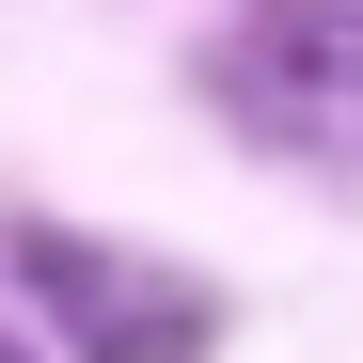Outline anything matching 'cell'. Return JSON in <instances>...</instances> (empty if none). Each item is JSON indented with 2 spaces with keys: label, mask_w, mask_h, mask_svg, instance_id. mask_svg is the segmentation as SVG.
<instances>
[{
  "label": "cell",
  "mask_w": 363,
  "mask_h": 363,
  "mask_svg": "<svg viewBox=\"0 0 363 363\" xmlns=\"http://www.w3.org/2000/svg\"><path fill=\"white\" fill-rule=\"evenodd\" d=\"M16 269H32V300L79 332V363H206V284L190 269H143V253H95V237H48V221H16Z\"/></svg>",
  "instance_id": "6da1fadb"
},
{
  "label": "cell",
  "mask_w": 363,
  "mask_h": 363,
  "mask_svg": "<svg viewBox=\"0 0 363 363\" xmlns=\"http://www.w3.org/2000/svg\"><path fill=\"white\" fill-rule=\"evenodd\" d=\"M0 363H32V347H16V332H0Z\"/></svg>",
  "instance_id": "7a4b0ae2"
}]
</instances>
